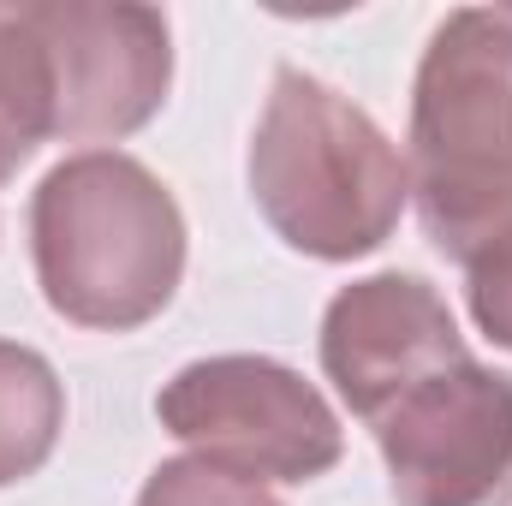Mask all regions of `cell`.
I'll use <instances>...</instances> for the list:
<instances>
[{
  "instance_id": "cell-1",
  "label": "cell",
  "mask_w": 512,
  "mask_h": 506,
  "mask_svg": "<svg viewBox=\"0 0 512 506\" xmlns=\"http://www.w3.org/2000/svg\"><path fill=\"white\" fill-rule=\"evenodd\" d=\"M36 286L54 316L96 334L155 322L185 280V215L126 149H78L30 197Z\"/></svg>"
},
{
  "instance_id": "cell-2",
  "label": "cell",
  "mask_w": 512,
  "mask_h": 506,
  "mask_svg": "<svg viewBox=\"0 0 512 506\" xmlns=\"http://www.w3.org/2000/svg\"><path fill=\"white\" fill-rule=\"evenodd\" d=\"M245 173L274 239L316 262L382 251L411 197L399 143L304 66L274 72Z\"/></svg>"
},
{
  "instance_id": "cell-3",
  "label": "cell",
  "mask_w": 512,
  "mask_h": 506,
  "mask_svg": "<svg viewBox=\"0 0 512 506\" xmlns=\"http://www.w3.org/2000/svg\"><path fill=\"white\" fill-rule=\"evenodd\" d=\"M411 197L423 239L459 268L512 233V12L459 6L411 84Z\"/></svg>"
},
{
  "instance_id": "cell-4",
  "label": "cell",
  "mask_w": 512,
  "mask_h": 506,
  "mask_svg": "<svg viewBox=\"0 0 512 506\" xmlns=\"http://www.w3.org/2000/svg\"><path fill=\"white\" fill-rule=\"evenodd\" d=\"M155 417L197 459L251 483H316L346 459V429L316 381L280 358H197L155 393Z\"/></svg>"
},
{
  "instance_id": "cell-5",
  "label": "cell",
  "mask_w": 512,
  "mask_h": 506,
  "mask_svg": "<svg viewBox=\"0 0 512 506\" xmlns=\"http://www.w3.org/2000/svg\"><path fill=\"white\" fill-rule=\"evenodd\" d=\"M393 506L512 501V376L471 352L411 381L370 423Z\"/></svg>"
},
{
  "instance_id": "cell-6",
  "label": "cell",
  "mask_w": 512,
  "mask_h": 506,
  "mask_svg": "<svg viewBox=\"0 0 512 506\" xmlns=\"http://www.w3.org/2000/svg\"><path fill=\"white\" fill-rule=\"evenodd\" d=\"M54 60V137L120 143L143 131L173 84V30L131 0H30Z\"/></svg>"
},
{
  "instance_id": "cell-7",
  "label": "cell",
  "mask_w": 512,
  "mask_h": 506,
  "mask_svg": "<svg viewBox=\"0 0 512 506\" xmlns=\"http://www.w3.org/2000/svg\"><path fill=\"white\" fill-rule=\"evenodd\" d=\"M465 352L471 346L447 298L423 274H364L340 286L322 310V376L334 381L358 423H376L411 381Z\"/></svg>"
},
{
  "instance_id": "cell-8",
  "label": "cell",
  "mask_w": 512,
  "mask_h": 506,
  "mask_svg": "<svg viewBox=\"0 0 512 506\" xmlns=\"http://www.w3.org/2000/svg\"><path fill=\"white\" fill-rule=\"evenodd\" d=\"M54 137V60L36 6H0V185Z\"/></svg>"
},
{
  "instance_id": "cell-9",
  "label": "cell",
  "mask_w": 512,
  "mask_h": 506,
  "mask_svg": "<svg viewBox=\"0 0 512 506\" xmlns=\"http://www.w3.org/2000/svg\"><path fill=\"white\" fill-rule=\"evenodd\" d=\"M66 429V387L54 364L18 340H0V489L36 477Z\"/></svg>"
},
{
  "instance_id": "cell-10",
  "label": "cell",
  "mask_w": 512,
  "mask_h": 506,
  "mask_svg": "<svg viewBox=\"0 0 512 506\" xmlns=\"http://www.w3.org/2000/svg\"><path fill=\"white\" fill-rule=\"evenodd\" d=\"M137 506H286V501H274L251 477L191 453V459H161L149 471V483L137 489Z\"/></svg>"
},
{
  "instance_id": "cell-11",
  "label": "cell",
  "mask_w": 512,
  "mask_h": 506,
  "mask_svg": "<svg viewBox=\"0 0 512 506\" xmlns=\"http://www.w3.org/2000/svg\"><path fill=\"white\" fill-rule=\"evenodd\" d=\"M465 304L489 346L512 352V233L465 262Z\"/></svg>"
}]
</instances>
